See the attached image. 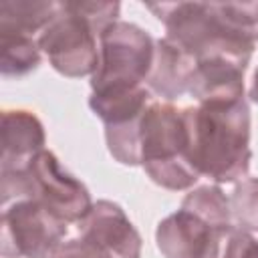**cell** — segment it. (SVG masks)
Wrapping results in <instances>:
<instances>
[{"label": "cell", "mask_w": 258, "mask_h": 258, "mask_svg": "<svg viewBox=\"0 0 258 258\" xmlns=\"http://www.w3.org/2000/svg\"><path fill=\"white\" fill-rule=\"evenodd\" d=\"M196 60L181 50L177 44H173L169 38L155 40V54L151 73L147 77V87L155 95H159L165 101L179 99L189 89V79L194 73Z\"/></svg>", "instance_id": "7c38bea8"}, {"label": "cell", "mask_w": 258, "mask_h": 258, "mask_svg": "<svg viewBox=\"0 0 258 258\" xmlns=\"http://www.w3.org/2000/svg\"><path fill=\"white\" fill-rule=\"evenodd\" d=\"M139 165L159 187L189 189L200 173L189 155V129L183 109L169 101H151L141 117Z\"/></svg>", "instance_id": "277c9868"}, {"label": "cell", "mask_w": 258, "mask_h": 258, "mask_svg": "<svg viewBox=\"0 0 258 258\" xmlns=\"http://www.w3.org/2000/svg\"><path fill=\"white\" fill-rule=\"evenodd\" d=\"M248 67L230 58L196 60L187 93L198 103H232L244 99V73Z\"/></svg>", "instance_id": "8fae6325"}, {"label": "cell", "mask_w": 258, "mask_h": 258, "mask_svg": "<svg viewBox=\"0 0 258 258\" xmlns=\"http://www.w3.org/2000/svg\"><path fill=\"white\" fill-rule=\"evenodd\" d=\"M181 208L204 218L208 224H212L226 236L236 228L234 220H232L230 198L222 191V187L218 183H208V185H200V187L191 189L183 198Z\"/></svg>", "instance_id": "5bb4252c"}, {"label": "cell", "mask_w": 258, "mask_h": 258, "mask_svg": "<svg viewBox=\"0 0 258 258\" xmlns=\"http://www.w3.org/2000/svg\"><path fill=\"white\" fill-rule=\"evenodd\" d=\"M222 258H258V240L250 232L234 228L226 236Z\"/></svg>", "instance_id": "e0dca14e"}, {"label": "cell", "mask_w": 258, "mask_h": 258, "mask_svg": "<svg viewBox=\"0 0 258 258\" xmlns=\"http://www.w3.org/2000/svg\"><path fill=\"white\" fill-rule=\"evenodd\" d=\"M58 2L46 0H4L0 4V32L34 36L54 18Z\"/></svg>", "instance_id": "4fadbf2b"}, {"label": "cell", "mask_w": 258, "mask_h": 258, "mask_svg": "<svg viewBox=\"0 0 258 258\" xmlns=\"http://www.w3.org/2000/svg\"><path fill=\"white\" fill-rule=\"evenodd\" d=\"M67 236V222L34 200H16L2 210L4 258H50Z\"/></svg>", "instance_id": "52a82bcc"}, {"label": "cell", "mask_w": 258, "mask_h": 258, "mask_svg": "<svg viewBox=\"0 0 258 258\" xmlns=\"http://www.w3.org/2000/svg\"><path fill=\"white\" fill-rule=\"evenodd\" d=\"M165 26V38L194 60L230 58L248 67L258 32L240 26L226 2H161L147 4Z\"/></svg>", "instance_id": "7a4b0ae2"}, {"label": "cell", "mask_w": 258, "mask_h": 258, "mask_svg": "<svg viewBox=\"0 0 258 258\" xmlns=\"http://www.w3.org/2000/svg\"><path fill=\"white\" fill-rule=\"evenodd\" d=\"M79 234L97 246L109 258H141V236L125 210L111 202L99 200L79 222Z\"/></svg>", "instance_id": "9c48e42d"}, {"label": "cell", "mask_w": 258, "mask_h": 258, "mask_svg": "<svg viewBox=\"0 0 258 258\" xmlns=\"http://www.w3.org/2000/svg\"><path fill=\"white\" fill-rule=\"evenodd\" d=\"M250 99L258 105V69L254 71V77H252V85H250Z\"/></svg>", "instance_id": "d6986e66"}, {"label": "cell", "mask_w": 258, "mask_h": 258, "mask_svg": "<svg viewBox=\"0 0 258 258\" xmlns=\"http://www.w3.org/2000/svg\"><path fill=\"white\" fill-rule=\"evenodd\" d=\"M119 2H58L54 18L38 34V46L62 77L81 79L97 71L99 36L119 20Z\"/></svg>", "instance_id": "3957f363"}, {"label": "cell", "mask_w": 258, "mask_h": 258, "mask_svg": "<svg viewBox=\"0 0 258 258\" xmlns=\"http://www.w3.org/2000/svg\"><path fill=\"white\" fill-rule=\"evenodd\" d=\"M2 157L0 171H18L44 149L46 135L40 119L26 109H6L2 113Z\"/></svg>", "instance_id": "30bf717a"}, {"label": "cell", "mask_w": 258, "mask_h": 258, "mask_svg": "<svg viewBox=\"0 0 258 258\" xmlns=\"http://www.w3.org/2000/svg\"><path fill=\"white\" fill-rule=\"evenodd\" d=\"M189 129V155L200 175L232 183L250 169V109L246 97L232 103L183 107Z\"/></svg>", "instance_id": "6da1fadb"}, {"label": "cell", "mask_w": 258, "mask_h": 258, "mask_svg": "<svg viewBox=\"0 0 258 258\" xmlns=\"http://www.w3.org/2000/svg\"><path fill=\"white\" fill-rule=\"evenodd\" d=\"M50 258H109L105 252H101L97 246L89 244L83 238H73L60 244V248Z\"/></svg>", "instance_id": "ac0fdd59"}, {"label": "cell", "mask_w": 258, "mask_h": 258, "mask_svg": "<svg viewBox=\"0 0 258 258\" xmlns=\"http://www.w3.org/2000/svg\"><path fill=\"white\" fill-rule=\"evenodd\" d=\"M222 240L226 234L185 208L163 218L155 230L163 258H220Z\"/></svg>", "instance_id": "ba28073f"}, {"label": "cell", "mask_w": 258, "mask_h": 258, "mask_svg": "<svg viewBox=\"0 0 258 258\" xmlns=\"http://www.w3.org/2000/svg\"><path fill=\"white\" fill-rule=\"evenodd\" d=\"M0 200L2 206L34 200L67 224H79L93 206L85 183L62 169L48 149H42L18 171H0Z\"/></svg>", "instance_id": "5b68a950"}, {"label": "cell", "mask_w": 258, "mask_h": 258, "mask_svg": "<svg viewBox=\"0 0 258 258\" xmlns=\"http://www.w3.org/2000/svg\"><path fill=\"white\" fill-rule=\"evenodd\" d=\"M234 226L246 232H258V177H246L236 183L230 196Z\"/></svg>", "instance_id": "2e32d148"}, {"label": "cell", "mask_w": 258, "mask_h": 258, "mask_svg": "<svg viewBox=\"0 0 258 258\" xmlns=\"http://www.w3.org/2000/svg\"><path fill=\"white\" fill-rule=\"evenodd\" d=\"M155 40L137 24L117 20L99 36V64L91 77L93 95L143 87L151 73Z\"/></svg>", "instance_id": "8992f818"}, {"label": "cell", "mask_w": 258, "mask_h": 258, "mask_svg": "<svg viewBox=\"0 0 258 258\" xmlns=\"http://www.w3.org/2000/svg\"><path fill=\"white\" fill-rule=\"evenodd\" d=\"M40 52L34 36L0 32V71L4 77H24L36 71Z\"/></svg>", "instance_id": "9a60e30c"}]
</instances>
